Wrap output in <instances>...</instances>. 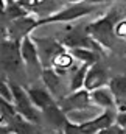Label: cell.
<instances>
[{
  "label": "cell",
  "instance_id": "1",
  "mask_svg": "<svg viewBox=\"0 0 126 134\" xmlns=\"http://www.w3.org/2000/svg\"><path fill=\"white\" fill-rule=\"evenodd\" d=\"M95 42L103 48H114V39H115V28H114V19L112 16H106L103 19L95 20L87 27V31Z\"/></svg>",
  "mask_w": 126,
  "mask_h": 134
},
{
  "label": "cell",
  "instance_id": "2",
  "mask_svg": "<svg viewBox=\"0 0 126 134\" xmlns=\"http://www.w3.org/2000/svg\"><path fill=\"white\" fill-rule=\"evenodd\" d=\"M11 92H13V101H14V108L16 112L19 115H22L24 119H27L28 122L33 123H39V112L36 111L34 104L30 100V95L27 91H24L22 86L11 83Z\"/></svg>",
  "mask_w": 126,
  "mask_h": 134
},
{
  "label": "cell",
  "instance_id": "3",
  "mask_svg": "<svg viewBox=\"0 0 126 134\" xmlns=\"http://www.w3.org/2000/svg\"><path fill=\"white\" fill-rule=\"evenodd\" d=\"M95 9V6L92 5H87V3H75V5H70L67 8H64L61 11H58L56 14H51V16H47V17H42L39 19V25H45V24H58V22H70V20H75V19H79V17H84L87 14H90Z\"/></svg>",
  "mask_w": 126,
  "mask_h": 134
},
{
  "label": "cell",
  "instance_id": "4",
  "mask_svg": "<svg viewBox=\"0 0 126 134\" xmlns=\"http://www.w3.org/2000/svg\"><path fill=\"white\" fill-rule=\"evenodd\" d=\"M92 97L90 92L83 89L78 92H72L70 95H65L61 100H58V106L61 108L64 114H70L75 111H84V109H90L92 108Z\"/></svg>",
  "mask_w": 126,
  "mask_h": 134
},
{
  "label": "cell",
  "instance_id": "5",
  "mask_svg": "<svg viewBox=\"0 0 126 134\" xmlns=\"http://www.w3.org/2000/svg\"><path fill=\"white\" fill-rule=\"evenodd\" d=\"M36 47H37V52H39V58H41V64L44 66V69H48L51 67V61L55 59L56 55L62 53L65 50L62 44L53 41V39H48V37H42V39H36Z\"/></svg>",
  "mask_w": 126,
  "mask_h": 134
},
{
  "label": "cell",
  "instance_id": "6",
  "mask_svg": "<svg viewBox=\"0 0 126 134\" xmlns=\"http://www.w3.org/2000/svg\"><path fill=\"white\" fill-rule=\"evenodd\" d=\"M20 59L25 63V66L28 67V70L42 73L44 69H41V58H39V52L36 47V42L33 41L30 36L24 37L20 42Z\"/></svg>",
  "mask_w": 126,
  "mask_h": 134
},
{
  "label": "cell",
  "instance_id": "7",
  "mask_svg": "<svg viewBox=\"0 0 126 134\" xmlns=\"http://www.w3.org/2000/svg\"><path fill=\"white\" fill-rule=\"evenodd\" d=\"M109 81V76H107V70L104 67L95 64L89 69L87 72V76H86V84H84V89L89 91V92H94L98 89H103Z\"/></svg>",
  "mask_w": 126,
  "mask_h": 134
},
{
  "label": "cell",
  "instance_id": "8",
  "mask_svg": "<svg viewBox=\"0 0 126 134\" xmlns=\"http://www.w3.org/2000/svg\"><path fill=\"white\" fill-rule=\"evenodd\" d=\"M28 95H30V100L34 104V108H39L42 112L45 109H48L50 106L56 104L55 98L51 97V94L47 91V89H42V87H31L27 91Z\"/></svg>",
  "mask_w": 126,
  "mask_h": 134
},
{
  "label": "cell",
  "instance_id": "9",
  "mask_svg": "<svg viewBox=\"0 0 126 134\" xmlns=\"http://www.w3.org/2000/svg\"><path fill=\"white\" fill-rule=\"evenodd\" d=\"M41 76H42V80H44V84H45L47 91H48L50 94H53V95H59V100H61V98H62V97H61L62 81H61L59 73H58L55 69L48 67V69H44V70H42Z\"/></svg>",
  "mask_w": 126,
  "mask_h": 134
},
{
  "label": "cell",
  "instance_id": "10",
  "mask_svg": "<svg viewBox=\"0 0 126 134\" xmlns=\"http://www.w3.org/2000/svg\"><path fill=\"white\" fill-rule=\"evenodd\" d=\"M37 24H39V19L27 16V17H22V19H17V20L11 22V25H9V31H14L16 36H17V39H19V37L24 39V37L28 36V33L31 31L33 28L37 27Z\"/></svg>",
  "mask_w": 126,
  "mask_h": 134
},
{
  "label": "cell",
  "instance_id": "11",
  "mask_svg": "<svg viewBox=\"0 0 126 134\" xmlns=\"http://www.w3.org/2000/svg\"><path fill=\"white\" fill-rule=\"evenodd\" d=\"M109 89L115 98V103L118 104H125L126 103V76H114L109 81Z\"/></svg>",
  "mask_w": 126,
  "mask_h": 134
},
{
  "label": "cell",
  "instance_id": "12",
  "mask_svg": "<svg viewBox=\"0 0 126 134\" xmlns=\"http://www.w3.org/2000/svg\"><path fill=\"white\" fill-rule=\"evenodd\" d=\"M92 97V101L96 106H101V108H112L115 104V98L111 92L109 87H103V89H98V91H94L90 94Z\"/></svg>",
  "mask_w": 126,
  "mask_h": 134
},
{
  "label": "cell",
  "instance_id": "13",
  "mask_svg": "<svg viewBox=\"0 0 126 134\" xmlns=\"http://www.w3.org/2000/svg\"><path fill=\"white\" fill-rule=\"evenodd\" d=\"M90 66H86L83 64L81 67H78L72 78H70V92H78V91H83L84 89V84H86V76H87V72H89Z\"/></svg>",
  "mask_w": 126,
  "mask_h": 134
},
{
  "label": "cell",
  "instance_id": "14",
  "mask_svg": "<svg viewBox=\"0 0 126 134\" xmlns=\"http://www.w3.org/2000/svg\"><path fill=\"white\" fill-rule=\"evenodd\" d=\"M70 53L73 55V58L79 59L83 64L86 66H95L98 63V53L95 50H89V48H75V50H70Z\"/></svg>",
  "mask_w": 126,
  "mask_h": 134
},
{
  "label": "cell",
  "instance_id": "15",
  "mask_svg": "<svg viewBox=\"0 0 126 134\" xmlns=\"http://www.w3.org/2000/svg\"><path fill=\"white\" fill-rule=\"evenodd\" d=\"M73 59H75L73 55L70 52H67V50H64L62 53L56 55L55 59L51 61V69H55L56 72L58 70H64V69H68V67H72V64H73Z\"/></svg>",
  "mask_w": 126,
  "mask_h": 134
},
{
  "label": "cell",
  "instance_id": "16",
  "mask_svg": "<svg viewBox=\"0 0 126 134\" xmlns=\"http://www.w3.org/2000/svg\"><path fill=\"white\" fill-rule=\"evenodd\" d=\"M115 36L126 37V20H122V22L117 24V27H115Z\"/></svg>",
  "mask_w": 126,
  "mask_h": 134
},
{
  "label": "cell",
  "instance_id": "17",
  "mask_svg": "<svg viewBox=\"0 0 126 134\" xmlns=\"http://www.w3.org/2000/svg\"><path fill=\"white\" fill-rule=\"evenodd\" d=\"M98 134H126V130L120 128V126L117 125V126H111V128H107V130H104V131H100Z\"/></svg>",
  "mask_w": 126,
  "mask_h": 134
},
{
  "label": "cell",
  "instance_id": "18",
  "mask_svg": "<svg viewBox=\"0 0 126 134\" xmlns=\"http://www.w3.org/2000/svg\"><path fill=\"white\" fill-rule=\"evenodd\" d=\"M5 119H6V115H5L3 112H0V125H2L3 122H5Z\"/></svg>",
  "mask_w": 126,
  "mask_h": 134
}]
</instances>
